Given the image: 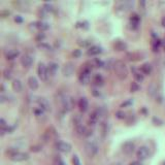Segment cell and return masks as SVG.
I'll list each match as a JSON object with an SVG mask.
<instances>
[{
  "label": "cell",
  "instance_id": "1",
  "mask_svg": "<svg viewBox=\"0 0 165 165\" xmlns=\"http://www.w3.org/2000/svg\"><path fill=\"white\" fill-rule=\"evenodd\" d=\"M113 69H115L116 75L118 77V79L123 81L128 77V69H127L126 64L121 60H118L113 64Z\"/></svg>",
  "mask_w": 165,
  "mask_h": 165
},
{
  "label": "cell",
  "instance_id": "2",
  "mask_svg": "<svg viewBox=\"0 0 165 165\" xmlns=\"http://www.w3.org/2000/svg\"><path fill=\"white\" fill-rule=\"evenodd\" d=\"M7 154L10 160H13L14 162H23V161L27 160L29 158V155L27 153H24V152H19L17 150H8L7 151Z\"/></svg>",
  "mask_w": 165,
  "mask_h": 165
},
{
  "label": "cell",
  "instance_id": "3",
  "mask_svg": "<svg viewBox=\"0 0 165 165\" xmlns=\"http://www.w3.org/2000/svg\"><path fill=\"white\" fill-rule=\"evenodd\" d=\"M60 101L62 104V109H64V111H70L74 107V100L71 96L69 95H62L60 97Z\"/></svg>",
  "mask_w": 165,
  "mask_h": 165
},
{
  "label": "cell",
  "instance_id": "4",
  "mask_svg": "<svg viewBox=\"0 0 165 165\" xmlns=\"http://www.w3.org/2000/svg\"><path fill=\"white\" fill-rule=\"evenodd\" d=\"M85 152L90 158H93L98 153V146L94 141H87L85 143Z\"/></svg>",
  "mask_w": 165,
  "mask_h": 165
},
{
  "label": "cell",
  "instance_id": "5",
  "mask_svg": "<svg viewBox=\"0 0 165 165\" xmlns=\"http://www.w3.org/2000/svg\"><path fill=\"white\" fill-rule=\"evenodd\" d=\"M37 73H38V77L41 81H47L49 77L48 66L45 65V63H42V62H40L38 64V67H37Z\"/></svg>",
  "mask_w": 165,
  "mask_h": 165
},
{
  "label": "cell",
  "instance_id": "6",
  "mask_svg": "<svg viewBox=\"0 0 165 165\" xmlns=\"http://www.w3.org/2000/svg\"><path fill=\"white\" fill-rule=\"evenodd\" d=\"M55 147H56V149L58 150L59 152H61V153H65V154L69 153V152L71 151V149H72V147H71V145H70L69 143L61 141V140L57 141L56 145H55Z\"/></svg>",
  "mask_w": 165,
  "mask_h": 165
},
{
  "label": "cell",
  "instance_id": "7",
  "mask_svg": "<svg viewBox=\"0 0 165 165\" xmlns=\"http://www.w3.org/2000/svg\"><path fill=\"white\" fill-rule=\"evenodd\" d=\"M79 81H81V85H87L90 81L91 79V71L89 68H85L83 71L81 72L79 74Z\"/></svg>",
  "mask_w": 165,
  "mask_h": 165
},
{
  "label": "cell",
  "instance_id": "8",
  "mask_svg": "<svg viewBox=\"0 0 165 165\" xmlns=\"http://www.w3.org/2000/svg\"><path fill=\"white\" fill-rule=\"evenodd\" d=\"M136 156L139 160H146L150 156V150L147 147H140L136 152Z\"/></svg>",
  "mask_w": 165,
  "mask_h": 165
},
{
  "label": "cell",
  "instance_id": "9",
  "mask_svg": "<svg viewBox=\"0 0 165 165\" xmlns=\"http://www.w3.org/2000/svg\"><path fill=\"white\" fill-rule=\"evenodd\" d=\"M73 71H74V65L71 62H68V63L64 64L63 68H62L63 75H65V77H71L73 74Z\"/></svg>",
  "mask_w": 165,
  "mask_h": 165
},
{
  "label": "cell",
  "instance_id": "10",
  "mask_svg": "<svg viewBox=\"0 0 165 165\" xmlns=\"http://www.w3.org/2000/svg\"><path fill=\"white\" fill-rule=\"evenodd\" d=\"M37 104H38V107H40L42 111H51V104H50V102H49V100L45 99V98L39 97L38 99H37Z\"/></svg>",
  "mask_w": 165,
  "mask_h": 165
},
{
  "label": "cell",
  "instance_id": "11",
  "mask_svg": "<svg viewBox=\"0 0 165 165\" xmlns=\"http://www.w3.org/2000/svg\"><path fill=\"white\" fill-rule=\"evenodd\" d=\"M21 63H22V65L26 68L31 67V65L33 64V57L29 54H25L22 58H21Z\"/></svg>",
  "mask_w": 165,
  "mask_h": 165
},
{
  "label": "cell",
  "instance_id": "12",
  "mask_svg": "<svg viewBox=\"0 0 165 165\" xmlns=\"http://www.w3.org/2000/svg\"><path fill=\"white\" fill-rule=\"evenodd\" d=\"M134 149H135V146L132 141H126L122 147L123 153L126 155H131L134 152Z\"/></svg>",
  "mask_w": 165,
  "mask_h": 165
},
{
  "label": "cell",
  "instance_id": "13",
  "mask_svg": "<svg viewBox=\"0 0 165 165\" xmlns=\"http://www.w3.org/2000/svg\"><path fill=\"white\" fill-rule=\"evenodd\" d=\"M79 111H81V113H85V111H88L89 103H88V100H87L86 97L79 98Z\"/></svg>",
  "mask_w": 165,
  "mask_h": 165
},
{
  "label": "cell",
  "instance_id": "14",
  "mask_svg": "<svg viewBox=\"0 0 165 165\" xmlns=\"http://www.w3.org/2000/svg\"><path fill=\"white\" fill-rule=\"evenodd\" d=\"M27 83H28V86H29V88L31 89V90L34 91V90H37V89H38V81H37V79L35 77H29Z\"/></svg>",
  "mask_w": 165,
  "mask_h": 165
},
{
  "label": "cell",
  "instance_id": "15",
  "mask_svg": "<svg viewBox=\"0 0 165 165\" xmlns=\"http://www.w3.org/2000/svg\"><path fill=\"white\" fill-rule=\"evenodd\" d=\"M100 53H102V49L100 48L99 45H92L88 50L87 54H88L89 56H96V55H99Z\"/></svg>",
  "mask_w": 165,
  "mask_h": 165
},
{
  "label": "cell",
  "instance_id": "16",
  "mask_svg": "<svg viewBox=\"0 0 165 165\" xmlns=\"http://www.w3.org/2000/svg\"><path fill=\"white\" fill-rule=\"evenodd\" d=\"M59 65L56 63V62H50L48 65V70H49V74L51 75H55L56 72L58 71Z\"/></svg>",
  "mask_w": 165,
  "mask_h": 165
},
{
  "label": "cell",
  "instance_id": "17",
  "mask_svg": "<svg viewBox=\"0 0 165 165\" xmlns=\"http://www.w3.org/2000/svg\"><path fill=\"white\" fill-rule=\"evenodd\" d=\"M20 55V51L18 50H8L7 52H5V57L7 60H13V59L17 58Z\"/></svg>",
  "mask_w": 165,
  "mask_h": 165
},
{
  "label": "cell",
  "instance_id": "18",
  "mask_svg": "<svg viewBox=\"0 0 165 165\" xmlns=\"http://www.w3.org/2000/svg\"><path fill=\"white\" fill-rule=\"evenodd\" d=\"M11 87H13V90L16 91V92H21L23 89V85H22V81H20V79H16L13 81V83H11Z\"/></svg>",
  "mask_w": 165,
  "mask_h": 165
},
{
  "label": "cell",
  "instance_id": "19",
  "mask_svg": "<svg viewBox=\"0 0 165 165\" xmlns=\"http://www.w3.org/2000/svg\"><path fill=\"white\" fill-rule=\"evenodd\" d=\"M113 48L117 51H125L127 49V43L122 40H117L113 43Z\"/></svg>",
  "mask_w": 165,
  "mask_h": 165
},
{
  "label": "cell",
  "instance_id": "20",
  "mask_svg": "<svg viewBox=\"0 0 165 165\" xmlns=\"http://www.w3.org/2000/svg\"><path fill=\"white\" fill-rule=\"evenodd\" d=\"M140 71L143 75L145 74H150L152 72V65L150 63H145L140 67Z\"/></svg>",
  "mask_w": 165,
  "mask_h": 165
},
{
  "label": "cell",
  "instance_id": "21",
  "mask_svg": "<svg viewBox=\"0 0 165 165\" xmlns=\"http://www.w3.org/2000/svg\"><path fill=\"white\" fill-rule=\"evenodd\" d=\"M139 21H140V18L137 15L134 14L133 16H131V18H130V23H131V25H133V29L137 28L138 24H139Z\"/></svg>",
  "mask_w": 165,
  "mask_h": 165
},
{
  "label": "cell",
  "instance_id": "22",
  "mask_svg": "<svg viewBox=\"0 0 165 165\" xmlns=\"http://www.w3.org/2000/svg\"><path fill=\"white\" fill-rule=\"evenodd\" d=\"M93 83H94V85H96V86L102 85L103 84V77L100 74H95L94 77H93Z\"/></svg>",
  "mask_w": 165,
  "mask_h": 165
},
{
  "label": "cell",
  "instance_id": "23",
  "mask_svg": "<svg viewBox=\"0 0 165 165\" xmlns=\"http://www.w3.org/2000/svg\"><path fill=\"white\" fill-rule=\"evenodd\" d=\"M49 28H50L49 23L43 22V21H41V22H38V29L39 30H41V31H45V30H48Z\"/></svg>",
  "mask_w": 165,
  "mask_h": 165
},
{
  "label": "cell",
  "instance_id": "24",
  "mask_svg": "<svg viewBox=\"0 0 165 165\" xmlns=\"http://www.w3.org/2000/svg\"><path fill=\"white\" fill-rule=\"evenodd\" d=\"M149 94L151 96H154L155 94H156V92H157V87L155 86L154 84H151L150 85V87H149Z\"/></svg>",
  "mask_w": 165,
  "mask_h": 165
},
{
  "label": "cell",
  "instance_id": "25",
  "mask_svg": "<svg viewBox=\"0 0 165 165\" xmlns=\"http://www.w3.org/2000/svg\"><path fill=\"white\" fill-rule=\"evenodd\" d=\"M38 47L42 50H45V51H51L52 50V47H51L49 43H45V42H40L38 43Z\"/></svg>",
  "mask_w": 165,
  "mask_h": 165
},
{
  "label": "cell",
  "instance_id": "26",
  "mask_svg": "<svg viewBox=\"0 0 165 165\" xmlns=\"http://www.w3.org/2000/svg\"><path fill=\"white\" fill-rule=\"evenodd\" d=\"M54 165H66L65 162L62 160L59 156H56L54 158Z\"/></svg>",
  "mask_w": 165,
  "mask_h": 165
},
{
  "label": "cell",
  "instance_id": "27",
  "mask_svg": "<svg viewBox=\"0 0 165 165\" xmlns=\"http://www.w3.org/2000/svg\"><path fill=\"white\" fill-rule=\"evenodd\" d=\"M11 70L10 69H5L4 71H3V77H4L5 79H11Z\"/></svg>",
  "mask_w": 165,
  "mask_h": 165
},
{
  "label": "cell",
  "instance_id": "28",
  "mask_svg": "<svg viewBox=\"0 0 165 165\" xmlns=\"http://www.w3.org/2000/svg\"><path fill=\"white\" fill-rule=\"evenodd\" d=\"M93 63H94V66H96V67H102L103 66V62L100 60V59L98 58H95L94 60H93Z\"/></svg>",
  "mask_w": 165,
  "mask_h": 165
},
{
  "label": "cell",
  "instance_id": "29",
  "mask_svg": "<svg viewBox=\"0 0 165 165\" xmlns=\"http://www.w3.org/2000/svg\"><path fill=\"white\" fill-rule=\"evenodd\" d=\"M134 77L137 81H143V74L139 72H134Z\"/></svg>",
  "mask_w": 165,
  "mask_h": 165
},
{
  "label": "cell",
  "instance_id": "30",
  "mask_svg": "<svg viewBox=\"0 0 165 165\" xmlns=\"http://www.w3.org/2000/svg\"><path fill=\"white\" fill-rule=\"evenodd\" d=\"M138 90H139V86H138L137 83H132L131 86H130V91L131 92H136Z\"/></svg>",
  "mask_w": 165,
  "mask_h": 165
},
{
  "label": "cell",
  "instance_id": "31",
  "mask_svg": "<svg viewBox=\"0 0 165 165\" xmlns=\"http://www.w3.org/2000/svg\"><path fill=\"white\" fill-rule=\"evenodd\" d=\"M43 111H42L40 107L34 109V113H35V116H36V117H40V116H42L43 115Z\"/></svg>",
  "mask_w": 165,
  "mask_h": 165
},
{
  "label": "cell",
  "instance_id": "32",
  "mask_svg": "<svg viewBox=\"0 0 165 165\" xmlns=\"http://www.w3.org/2000/svg\"><path fill=\"white\" fill-rule=\"evenodd\" d=\"M72 163H73V165H81V161H79V157H77V155H74V156L72 157Z\"/></svg>",
  "mask_w": 165,
  "mask_h": 165
},
{
  "label": "cell",
  "instance_id": "33",
  "mask_svg": "<svg viewBox=\"0 0 165 165\" xmlns=\"http://www.w3.org/2000/svg\"><path fill=\"white\" fill-rule=\"evenodd\" d=\"M116 116H117L118 119H124V118L126 117V115H125L124 111H117V113H116Z\"/></svg>",
  "mask_w": 165,
  "mask_h": 165
},
{
  "label": "cell",
  "instance_id": "34",
  "mask_svg": "<svg viewBox=\"0 0 165 165\" xmlns=\"http://www.w3.org/2000/svg\"><path fill=\"white\" fill-rule=\"evenodd\" d=\"M43 8H45L47 11H52L53 10V6H52V4H50V3H45V4L43 5Z\"/></svg>",
  "mask_w": 165,
  "mask_h": 165
},
{
  "label": "cell",
  "instance_id": "35",
  "mask_svg": "<svg viewBox=\"0 0 165 165\" xmlns=\"http://www.w3.org/2000/svg\"><path fill=\"white\" fill-rule=\"evenodd\" d=\"M81 55V50H74L73 51V56H74V58H79Z\"/></svg>",
  "mask_w": 165,
  "mask_h": 165
},
{
  "label": "cell",
  "instance_id": "36",
  "mask_svg": "<svg viewBox=\"0 0 165 165\" xmlns=\"http://www.w3.org/2000/svg\"><path fill=\"white\" fill-rule=\"evenodd\" d=\"M45 34H43V33H38V34H37V36H36V40L37 41H41V40H42V39L43 38H45Z\"/></svg>",
  "mask_w": 165,
  "mask_h": 165
},
{
  "label": "cell",
  "instance_id": "37",
  "mask_svg": "<svg viewBox=\"0 0 165 165\" xmlns=\"http://www.w3.org/2000/svg\"><path fill=\"white\" fill-rule=\"evenodd\" d=\"M92 94H93L94 96H99V95H100V92L97 90V89L94 88V89H93V91H92Z\"/></svg>",
  "mask_w": 165,
  "mask_h": 165
},
{
  "label": "cell",
  "instance_id": "38",
  "mask_svg": "<svg viewBox=\"0 0 165 165\" xmlns=\"http://www.w3.org/2000/svg\"><path fill=\"white\" fill-rule=\"evenodd\" d=\"M131 103H132V100H128V101L124 102V103L121 105V107H127V105H130Z\"/></svg>",
  "mask_w": 165,
  "mask_h": 165
},
{
  "label": "cell",
  "instance_id": "39",
  "mask_svg": "<svg viewBox=\"0 0 165 165\" xmlns=\"http://www.w3.org/2000/svg\"><path fill=\"white\" fill-rule=\"evenodd\" d=\"M15 21H16V22H18V23H22L23 22V19L21 18L20 16H16V18H15Z\"/></svg>",
  "mask_w": 165,
  "mask_h": 165
},
{
  "label": "cell",
  "instance_id": "40",
  "mask_svg": "<svg viewBox=\"0 0 165 165\" xmlns=\"http://www.w3.org/2000/svg\"><path fill=\"white\" fill-rule=\"evenodd\" d=\"M129 165H143V163L140 162V161H133V162H131Z\"/></svg>",
  "mask_w": 165,
  "mask_h": 165
},
{
  "label": "cell",
  "instance_id": "41",
  "mask_svg": "<svg viewBox=\"0 0 165 165\" xmlns=\"http://www.w3.org/2000/svg\"><path fill=\"white\" fill-rule=\"evenodd\" d=\"M31 151H33V152L40 151V147H31Z\"/></svg>",
  "mask_w": 165,
  "mask_h": 165
},
{
  "label": "cell",
  "instance_id": "42",
  "mask_svg": "<svg viewBox=\"0 0 165 165\" xmlns=\"http://www.w3.org/2000/svg\"><path fill=\"white\" fill-rule=\"evenodd\" d=\"M161 24H162L163 27H165V17H163L162 20H161Z\"/></svg>",
  "mask_w": 165,
  "mask_h": 165
}]
</instances>
